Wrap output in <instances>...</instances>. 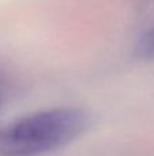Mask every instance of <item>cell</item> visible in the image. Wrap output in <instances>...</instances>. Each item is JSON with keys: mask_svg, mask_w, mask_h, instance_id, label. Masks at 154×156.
Here are the masks:
<instances>
[{"mask_svg": "<svg viewBox=\"0 0 154 156\" xmlns=\"http://www.w3.org/2000/svg\"><path fill=\"white\" fill-rule=\"evenodd\" d=\"M4 100H5V83H4V81H3L2 76H0V110H2V107H3Z\"/></svg>", "mask_w": 154, "mask_h": 156, "instance_id": "3957f363", "label": "cell"}, {"mask_svg": "<svg viewBox=\"0 0 154 156\" xmlns=\"http://www.w3.org/2000/svg\"><path fill=\"white\" fill-rule=\"evenodd\" d=\"M134 52L143 60H154V27L149 29L139 37Z\"/></svg>", "mask_w": 154, "mask_h": 156, "instance_id": "7a4b0ae2", "label": "cell"}, {"mask_svg": "<svg viewBox=\"0 0 154 156\" xmlns=\"http://www.w3.org/2000/svg\"><path fill=\"white\" fill-rule=\"evenodd\" d=\"M90 125L85 110L59 107L29 114L0 129V156H40L78 140Z\"/></svg>", "mask_w": 154, "mask_h": 156, "instance_id": "6da1fadb", "label": "cell"}]
</instances>
